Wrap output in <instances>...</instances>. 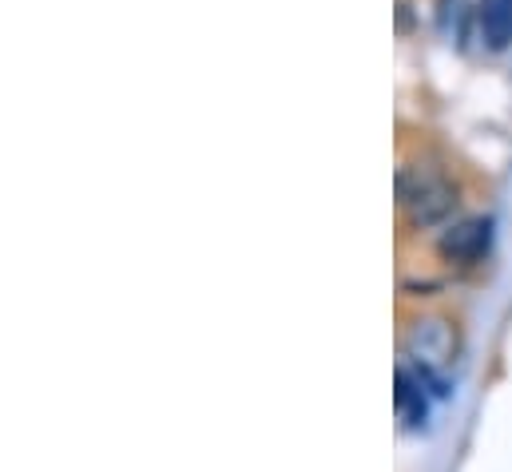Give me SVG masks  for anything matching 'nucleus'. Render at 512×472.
<instances>
[{
  "mask_svg": "<svg viewBox=\"0 0 512 472\" xmlns=\"http://www.w3.org/2000/svg\"><path fill=\"white\" fill-rule=\"evenodd\" d=\"M397 203L401 211L409 215L413 227H437L453 215L457 207V187L445 183L441 175L433 171H421V167H401L397 171Z\"/></svg>",
  "mask_w": 512,
  "mask_h": 472,
  "instance_id": "1",
  "label": "nucleus"
},
{
  "mask_svg": "<svg viewBox=\"0 0 512 472\" xmlns=\"http://www.w3.org/2000/svg\"><path fill=\"white\" fill-rule=\"evenodd\" d=\"M405 350L417 361V369L437 373L457 354V330L445 318H421V322H413V330L405 338Z\"/></svg>",
  "mask_w": 512,
  "mask_h": 472,
  "instance_id": "2",
  "label": "nucleus"
},
{
  "mask_svg": "<svg viewBox=\"0 0 512 472\" xmlns=\"http://www.w3.org/2000/svg\"><path fill=\"white\" fill-rule=\"evenodd\" d=\"M489 246H493V219H485V215L461 219L437 238V254L445 262H477V258H485Z\"/></svg>",
  "mask_w": 512,
  "mask_h": 472,
  "instance_id": "3",
  "label": "nucleus"
},
{
  "mask_svg": "<svg viewBox=\"0 0 512 472\" xmlns=\"http://www.w3.org/2000/svg\"><path fill=\"white\" fill-rule=\"evenodd\" d=\"M397 417L405 421V429H421L425 417H429V401H425V381L409 369H397Z\"/></svg>",
  "mask_w": 512,
  "mask_h": 472,
  "instance_id": "4",
  "label": "nucleus"
},
{
  "mask_svg": "<svg viewBox=\"0 0 512 472\" xmlns=\"http://www.w3.org/2000/svg\"><path fill=\"white\" fill-rule=\"evenodd\" d=\"M477 24H481L485 44H489L493 52H505L512 40V0H481Z\"/></svg>",
  "mask_w": 512,
  "mask_h": 472,
  "instance_id": "5",
  "label": "nucleus"
}]
</instances>
